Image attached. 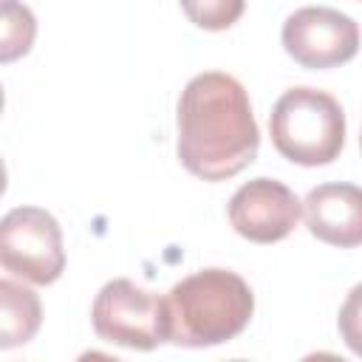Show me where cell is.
Returning <instances> with one entry per match:
<instances>
[{
  "label": "cell",
  "instance_id": "obj_13",
  "mask_svg": "<svg viewBox=\"0 0 362 362\" xmlns=\"http://www.w3.org/2000/svg\"><path fill=\"white\" fill-rule=\"evenodd\" d=\"M359 144H362V136H359Z\"/></svg>",
  "mask_w": 362,
  "mask_h": 362
},
{
  "label": "cell",
  "instance_id": "obj_2",
  "mask_svg": "<svg viewBox=\"0 0 362 362\" xmlns=\"http://www.w3.org/2000/svg\"><path fill=\"white\" fill-rule=\"evenodd\" d=\"M167 303V342L181 348H212L235 339L252 320L255 294L229 269H201L178 280Z\"/></svg>",
  "mask_w": 362,
  "mask_h": 362
},
{
  "label": "cell",
  "instance_id": "obj_11",
  "mask_svg": "<svg viewBox=\"0 0 362 362\" xmlns=\"http://www.w3.org/2000/svg\"><path fill=\"white\" fill-rule=\"evenodd\" d=\"M181 8L192 25L204 31H223L243 17L246 0H181Z\"/></svg>",
  "mask_w": 362,
  "mask_h": 362
},
{
  "label": "cell",
  "instance_id": "obj_6",
  "mask_svg": "<svg viewBox=\"0 0 362 362\" xmlns=\"http://www.w3.org/2000/svg\"><path fill=\"white\" fill-rule=\"evenodd\" d=\"M283 48L297 65L308 71L337 68L356 57L359 25L354 23V17L337 8L305 6L286 17Z\"/></svg>",
  "mask_w": 362,
  "mask_h": 362
},
{
  "label": "cell",
  "instance_id": "obj_4",
  "mask_svg": "<svg viewBox=\"0 0 362 362\" xmlns=\"http://www.w3.org/2000/svg\"><path fill=\"white\" fill-rule=\"evenodd\" d=\"M90 322L99 339L133 351H153L167 342V303L127 277L105 283L93 300Z\"/></svg>",
  "mask_w": 362,
  "mask_h": 362
},
{
  "label": "cell",
  "instance_id": "obj_12",
  "mask_svg": "<svg viewBox=\"0 0 362 362\" xmlns=\"http://www.w3.org/2000/svg\"><path fill=\"white\" fill-rule=\"evenodd\" d=\"M337 325H339V337L351 348V354L362 356V283H356L348 291V297L339 308Z\"/></svg>",
  "mask_w": 362,
  "mask_h": 362
},
{
  "label": "cell",
  "instance_id": "obj_10",
  "mask_svg": "<svg viewBox=\"0 0 362 362\" xmlns=\"http://www.w3.org/2000/svg\"><path fill=\"white\" fill-rule=\"evenodd\" d=\"M37 34V20L28 6L17 0H3V23H0V59L11 62L28 54Z\"/></svg>",
  "mask_w": 362,
  "mask_h": 362
},
{
  "label": "cell",
  "instance_id": "obj_7",
  "mask_svg": "<svg viewBox=\"0 0 362 362\" xmlns=\"http://www.w3.org/2000/svg\"><path fill=\"white\" fill-rule=\"evenodd\" d=\"M303 201L274 178H252L229 198L232 229L252 243H277L288 238L300 221Z\"/></svg>",
  "mask_w": 362,
  "mask_h": 362
},
{
  "label": "cell",
  "instance_id": "obj_14",
  "mask_svg": "<svg viewBox=\"0 0 362 362\" xmlns=\"http://www.w3.org/2000/svg\"><path fill=\"white\" fill-rule=\"evenodd\" d=\"M359 3H362V0H359Z\"/></svg>",
  "mask_w": 362,
  "mask_h": 362
},
{
  "label": "cell",
  "instance_id": "obj_1",
  "mask_svg": "<svg viewBox=\"0 0 362 362\" xmlns=\"http://www.w3.org/2000/svg\"><path fill=\"white\" fill-rule=\"evenodd\" d=\"M260 147L246 88L223 74L206 71L187 82L178 99V158L204 181H226L243 173Z\"/></svg>",
  "mask_w": 362,
  "mask_h": 362
},
{
  "label": "cell",
  "instance_id": "obj_5",
  "mask_svg": "<svg viewBox=\"0 0 362 362\" xmlns=\"http://www.w3.org/2000/svg\"><path fill=\"white\" fill-rule=\"evenodd\" d=\"M0 263L6 272L51 286L65 272L62 229L57 218L40 206H14L0 221Z\"/></svg>",
  "mask_w": 362,
  "mask_h": 362
},
{
  "label": "cell",
  "instance_id": "obj_3",
  "mask_svg": "<svg viewBox=\"0 0 362 362\" xmlns=\"http://www.w3.org/2000/svg\"><path fill=\"white\" fill-rule=\"evenodd\" d=\"M269 133L274 150L291 164L322 167L339 158L345 144V113L342 105L317 88L286 90L272 113Z\"/></svg>",
  "mask_w": 362,
  "mask_h": 362
},
{
  "label": "cell",
  "instance_id": "obj_8",
  "mask_svg": "<svg viewBox=\"0 0 362 362\" xmlns=\"http://www.w3.org/2000/svg\"><path fill=\"white\" fill-rule=\"evenodd\" d=\"M308 232L331 246H362V187L356 184H320L303 201Z\"/></svg>",
  "mask_w": 362,
  "mask_h": 362
},
{
  "label": "cell",
  "instance_id": "obj_9",
  "mask_svg": "<svg viewBox=\"0 0 362 362\" xmlns=\"http://www.w3.org/2000/svg\"><path fill=\"white\" fill-rule=\"evenodd\" d=\"M40 297L14 280H0V348L8 351L25 345L40 331Z\"/></svg>",
  "mask_w": 362,
  "mask_h": 362
}]
</instances>
